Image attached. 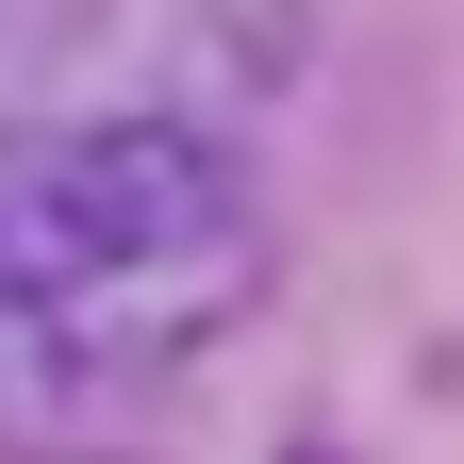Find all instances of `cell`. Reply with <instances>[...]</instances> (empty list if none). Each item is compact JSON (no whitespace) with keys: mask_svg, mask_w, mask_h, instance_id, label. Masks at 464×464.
Listing matches in <instances>:
<instances>
[{"mask_svg":"<svg viewBox=\"0 0 464 464\" xmlns=\"http://www.w3.org/2000/svg\"><path fill=\"white\" fill-rule=\"evenodd\" d=\"M266 232L249 183L166 133V116H50V133H0V299L50 315L67 348L133 382H183L199 332L249 315Z\"/></svg>","mask_w":464,"mask_h":464,"instance_id":"cell-1","label":"cell"}]
</instances>
